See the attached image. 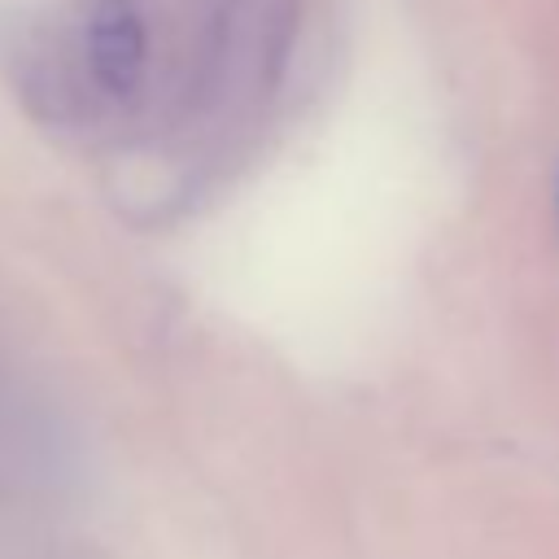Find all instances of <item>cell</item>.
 <instances>
[{
    "label": "cell",
    "mask_w": 559,
    "mask_h": 559,
    "mask_svg": "<svg viewBox=\"0 0 559 559\" xmlns=\"http://www.w3.org/2000/svg\"><path fill=\"white\" fill-rule=\"evenodd\" d=\"M148 61V26L135 0H96L87 17V66L114 96L131 92Z\"/></svg>",
    "instance_id": "1"
}]
</instances>
